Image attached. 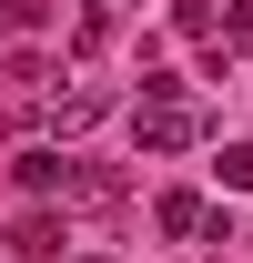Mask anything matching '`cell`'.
Segmentation results:
<instances>
[{
	"instance_id": "cell-10",
	"label": "cell",
	"mask_w": 253,
	"mask_h": 263,
	"mask_svg": "<svg viewBox=\"0 0 253 263\" xmlns=\"http://www.w3.org/2000/svg\"><path fill=\"white\" fill-rule=\"evenodd\" d=\"M71 263H101V253H71Z\"/></svg>"
},
{
	"instance_id": "cell-8",
	"label": "cell",
	"mask_w": 253,
	"mask_h": 263,
	"mask_svg": "<svg viewBox=\"0 0 253 263\" xmlns=\"http://www.w3.org/2000/svg\"><path fill=\"white\" fill-rule=\"evenodd\" d=\"M0 21H41V0H0Z\"/></svg>"
},
{
	"instance_id": "cell-9",
	"label": "cell",
	"mask_w": 253,
	"mask_h": 263,
	"mask_svg": "<svg viewBox=\"0 0 253 263\" xmlns=\"http://www.w3.org/2000/svg\"><path fill=\"white\" fill-rule=\"evenodd\" d=\"M233 41H253V0H233Z\"/></svg>"
},
{
	"instance_id": "cell-5",
	"label": "cell",
	"mask_w": 253,
	"mask_h": 263,
	"mask_svg": "<svg viewBox=\"0 0 253 263\" xmlns=\"http://www.w3.org/2000/svg\"><path fill=\"white\" fill-rule=\"evenodd\" d=\"M152 223H162V233H213V213H203L192 193H162V202H152Z\"/></svg>"
},
{
	"instance_id": "cell-1",
	"label": "cell",
	"mask_w": 253,
	"mask_h": 263,
	"mask_svg": "<svg viewBox=\"0 0 253 263\" xmlns=\"http://www.w3.org/2000/svg\"><path fill=\"white\" fill-rule=\"evenodd\" d=\"M192 142H203V122H192L183 101H152L142 111V152H192Z\"/></svg>"
},
{
	"instance_id": "cell-3",
	"label": "cell",
	"mask_w": 253,
	"mask_h": 263,
	"mask_svg": "<svg viewBox=\"0 0 253 263\" xmlns=\"http://www.w3.org/2000/svg\"><path fill=\"white\" fill-rule=\"evenodd\" d=\"M10 253H21V263H51V253H61V223H51V213H21V223H10Z\"/></svg>"
},
{
	"instance_id": "cell-6",
	"label": "cell",
	"mask_w": 253,
	"mask_h": 263,
	"mask_svg": "<svg viewBox=\"0 0 253 263\" xmlns=\"http://www.w3.org/2000/svg\"><path fill=\"white\" fill-rule=\"evenodd\" d=\"M10 172H21V193H61V172H71V162H61V152H21Z\"/></svg>"
},
{
	"instance_id": "cell-2",
	"label": "cell",
	"mask_w": 253,
	"mask_h": 263,
	"mask_svg": "<svg viewBox=\"0 0 253 263\" xmlns=\"http://www.w3.org/2000/svg\"><path fill=\"white\" fill-rule=\"evenodd\" d=\"M51 122H61V132H92V122H112V81H71V91L51 101Z\"/></svg>"
},
{
	"instance_id": "cell-4",
	"label": "cell",
	"mask_w": 253,
	"mask_h": 263,
	"mask_svg": "<svg viewBox=\"0 0 253 263\" xmlns=\"http://www.w3.org/2000/svg\"><path fill=\"white\" fill-rule=\"evenodd\" d=\"M61 193H71V202H92V213H112V202H122V182H112L101 162H71V172H61Z\"/></svg>"
},
{
	"instance_id": "cell-7",
	"label": "cell",
	"mask_w": 253,
	"mask_h": 263,
	"mask_svg": "<svg viewBox=\"0 0 253 263\" xmlns=\"http://www.w3.org/2000/svg\"><path fill=\"white\" fill-rule=\"evenodd\" d=\"M223 182H233V193H253V142H233V152H223Z\"/></svg>"
}]
</instances>
